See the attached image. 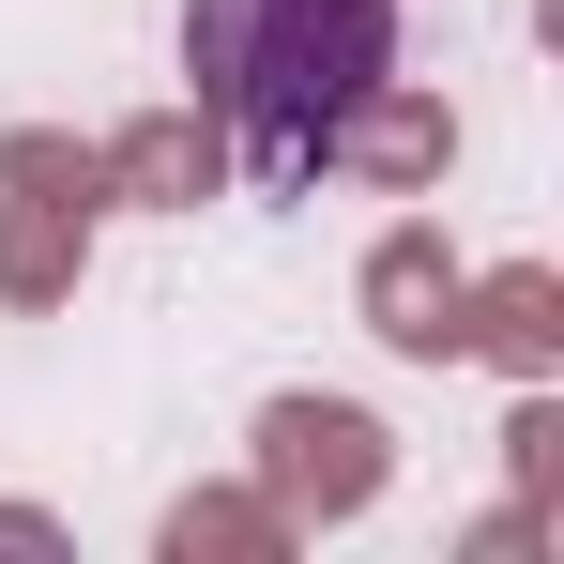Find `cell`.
<instances>
[{
  "label": "cell",
  "instance_id": "1",
  "mask_svg": "<svg viewBox=\"0 0 564 564\" xmlns=\"http://www.w3.org/2000/svg\"><path fill=\"white\" fill-rule=\"evenodd\" d=\"M184 77L214 122L260 138V169H305L321 122L397 77V0H184Z\"/></svg>",
  "mask_w": 564,
  "mask_h": 564
},
{
  "label": "cell",
  "instance_id": "2",
  "mask_svg": "<svg viewBox=\"0 0 564 564\" xmlns=\"http://www.w3.org/2000/svg\"><path fill=\"white\" fill-rule=\"evenodd\" d=\"M381 473H397V443H381V412H351V397H275L260 412V503H275L290 534L367 519Z\"/></svg>",
  "mask_w": 564,
  "mask_h": 564
},
{
  "label": "cell",
  "instance_id": "3",
  "mask_svg": "<svg viewBox=\"0 0 564 564\" xmlns=\"http://www.w3.org/2000/svg\"><path fill=\"white\" fill-rule=\"evenodd\" d=\"M458 260H443V229H381L367 245V336L381 351H412V367H443L458 351Z\"/></svg>",
  "mask_w": 564,
  "mask_h": 564
},
{
  "label": "cell",
  "instance_id": "4",
  "mask_svg": "<svg viewBox=\"0 0 564 564\" xmlns=\"http://www.w3.org/2000/svg\"><path fill=\"white\" fill-rule=\"evenodd\" d=\"M321 153H336L351 184H443L458 122H443V93H397V77H367V93L321 122Z\"/></svg>",
  "mask_w": 564,
  "mask_h": 564
},
{
  "label": "cell",
  "instance_id": "5",
  "mask_svg": "<svg viewBox=\"0 0 564 564\" xmlns=\"http://www.w3.org/2000/svg\"><path fill=\"white\" fill-rule=\"evenodd\" d=\"M214 184H229V138H214V107H153V122H122V138H107V198L198 214Z\"/></svg>",
  "mask_w": 564,
  "mask_h": 564
},
{
  "label": "cell",
  "instance_id": "6",
  "mask_svg": "<svg viewBox=\"0 0 564 564\" xmlns=\"http://www.w3.org/2000/svg\"><path fill=\"white\" fill-rule=\"evenodd\" d=\"M458 351H488V367H519V381H550L564 367V275H473L458 290Z\"/></svg>",
  "mask_w": 564,
  "mask_h": 564
},
{
  "label": "cell",
  "instance_id": "7",
  "mask_svg": "<svg viewBox=\"0 0 564 564\" xmlns=\"http://www.w3.org/2000/svg\"><path fill=\"white\" fill-rule=\"evenodd\" d=\"M93 260V198H0V305H62Z\"/></svg>",
  "mask_w": 564,
  "mask_h": 564
},
{
  "label": "cell",
  "instance_id": "8",
  "mask_svg": "<svg viewBox=\"0 0 564 564\" xmlns=\"http://www.w3.org/2000/svg\"><path fill=\"white\" fill-rule=\"evenodd\" d=\"M260 550H290V519L260 488H184L169 503V564H260Z\"/></svg>",
  "mask_w": 564,
  "mask_h": 564
},
{
  "label": "cell",
  "instance_id": "9",
  "mask_svg": "<svg viewBox=\"0 0 564 564\" xmlns=\"http://www.w3.org/2000/svg\"><path fill=\"white\" fill-rule=\"evenodd\" d=\"M0 184H15V198H107V153L46 138V122H15V138H0Z\"/></svg>",
  "mask_w": 564,
  "mask_h": 564
},
{
  "label": "cell",
  "instance_id": "10",
  "mask_svg": "<svg viewBox=\"0 0 564 564\" xmlns=\"http://www.w3.org/2000/svg\"><path fill=\"white\" fill-rule=\"evenodd\" d=\"M503 443H519V503H550V488H564V412H550V397H519Z\"/></svg>",
  "mask_w": 564,
  "mask_h": 564
}]
</instances>
